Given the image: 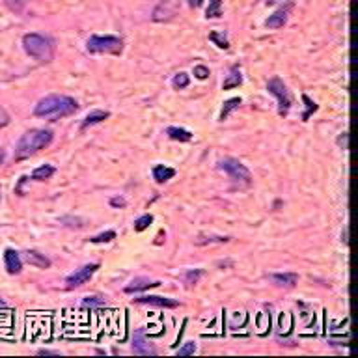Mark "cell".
<instances>
[{
  "mask_svg": "<svg viewBox=\"0 0 358 358\" xmlns=\"http://www.w3.org/2000/svg\"><path fill=\"white\" fill-rule=\"evenodd\" d=\"M4 159H6V153H4V150L0 148V166L4 164Z\"/></svg>",
  "mask_w": 358,
  "mask_h": 358,
  "instance_id": "36",
  "label": "cell"
},
{
  "mask_svg": "<svg viewBox=\"0 0 358 358\" xmlns=\"http://www.w3.org/2000/svg\"><path fill=\"white\" fill-rule=\"evenodd\" d=\"M347 138H349V133H347V131H343V133L338 136V145H340L341 150H347Z\"/></svg>",
  "mask_w": 358,
  "mask_h": 358,
  "instance_id": "33",
  "label": "cell"
},
{
  "mask_svg": "<svg viewBox=\"0 0 358 358\" xmlns=\"http://www.w3.org/2000/svg\"><path fill=\"white\" fill-rule=\"evenodd\" d=\"M302 101H304V103H306V106H308V110L304 112V114H302V120H304V122H306L308 117H310V114H312V112L317 110V105H315V103H313V101L310 99V97H308L306 94L302 95Z\"/></svg>",
  "mask_w": 358,
  "mask_h": 358,
  "instance_id": "26",
  "label": "cell"
},
{
  "mask_svg": "<svg viewBox=\"0 0 358 358\" xmlns=\"http://www.w3.org/2000/svg\"><path fill=\"white\" fill-rule=\"evenodd\" d=\"M218 166H220V170H224V172L228 173L234 181H237V183H252L250 170H248L243 162L234 159V157H226V159H222V161L218 162Z\"/></svg>",
  "mask_w": 358,
  "mask_h": 358,
  "instance_id": "6",
  "label": "cell"
},
{
  "mask_svg": "<svg viewBox=\"0 0 358 358\" xmlns=\"http://www.w3.org/2000/svg\"><path fill=\"white\" fill-rule=\"evenodd\" d=\"M222 0H211V6L207 8V19H213V17L222 15Z\"/></svg>",
  "mask_w": 358,
  "mask_h": 358,
  "instance_id": "22",
  "label": "cell"
},
{
  "mask_svg": "<svg viewBox=\"0 0 358 358\" xmlns=\"http://www.w3.org/2000/svg\"><path fill=\"white\" fill-rule=\"evenodd\" d=\"M24 259H27L30 265L38 268H49L50 267V259L45 254H39L38 250H27L24 252Z\"/></svg>",
  "mask_w": 358,
  "mask_h": 358,
  "instance_id": "13",
  "label": "cell"
},
{
  "mask_svg": "<svg viewBox=\"0 0 358 358\" xmlns=\"http://www.w3.org/2000/svg\"><path fill=\"white\" fill-rule=\"evenodd\" d=\"M138 304H150V306H159V308H178L179 302L166 299V296H155V295H145L136 299Z\"/></svg>",
  "mask_w": 358,
  "mask_h": 358,
  "instance_id": "10",
  "label": "cell"
},
{
  "mask_svg": "<svg viewBox=\"0 0 358 358\" xmlns=\"http://www.w3.org/2000/svg\"><path fill=\"white\" fill-rule=\"evenodd\" d=\"M55 172H56L55 166H50V164H43V166H39L34 170L32 179H36V181H45V179H49Z\"/></svg>",
  "mask_w": 358,
  "mask_h": 358,
  "instance_id": "20",
  "label": "cell"
},
{
  "mask_svg": "<svg viewBox=\"0 0 358 358\" xmlns=\"http://www.w3.org/2000/svg\"><path fill=\"white\" fill-rule=\"evenodd\" d=\"M291 10H293V2H285L284 6H280L278 10L274 11L273 15H268V19L265 21L268 28H282L287 22L291 15Z\"/></svg>",
  "mask_w": 358,
  "mask_h": 358,
  "instance_id": "9",
  "label": "cell"
},
{
  "mask_svg": "<svg viewBox=\"0 0 358 358\" xmlns=\"http://www.w3.org/2000/svg\"><path fill=\"white\" fill-rule=\"evenodd\" d=\"M166 134L172 140H179V142H190L192 140V133L181 127H168Z\"/></svg>",
  "mask_w": 358,
  "mask_h": 358,
  "instance_id": "18",
  "label": "cell"
},
{
  "mask_svg": "<svg viewBox=\"0 0 358 358\" xmlns=\"http://www.w3.org/2000/svg\"><path fill=\"white\" fill-rule=\"evenodd\" d=\"M22 47L27 50V55L32 56L39 64H49L55 58V45L41 34H27L22 38Z\"/></svg>",
  "mask_w": 358,
  "mask_h": 358,
  "instance_id": "3",
  "label": "cell"
},
{
  "mask_svg": "<svg viewBox=\"0 0 358 358\" xmlns=\"http://www.w3.org/2000/svg\"><path fill=\"white\" fill-rule=\"evenodd\" d=\"M86 49L94 55H122L123 41L117 36H92Z\"/></svg>",
  "mask_w": 358,
  "mask_h": 358,
  "instance_id": "4",
  "label": "cell"
},
{
  "mask_svg": "<svg viewBox=\"0 0 358 358\" xmlns=\"http://www.w3.org/2000/svg\"><path fill=\"white\" fill-rule=\"evenodd\" d=\"M4 263H6V268H8V273L10 274H19L22 268V262H21V256H19V252L8 250L4 252Z\"/></svg>",
  "mask_w": 358,
  "mask_h": 358,
  "instance_id": "11",
  "label": "cell"
},
{
  "mask_svg": "<svg viewBox=\"0 0 358 358\" xmlns=\"http://www.w3.org/2000/svg\"><path fill=\"white\" fill-rule=\"evenodd\" d=\"M176 176V170L170 166H164V164H159V166L153 168V179L157 183H166L168 179H172Z\"/></svg>",
  "mask_w": 358,
  "mask_h": 358,
  "instance_id": "16",
  "label": "cell"
},
{
  "mask_svg": "<svg viewBox=\"0 0 358 358\" xmlns=\"http://www.w3.org/2000/svg\"><path fill=\"white\" fill-rule=\"evenodd\" d=\"M209 38H211V41H215V43H217L218 47H220V49H228V47H229L228 39L224 38V36H220V34H218V32H213L211 36H209Z\"/></svg>",
  "mask_w": 358,
  "mask_h": 358,
  "instance_id": "28",
  "label": "cell"
},
{
  "mask_svg": "<svg viewBox=\"0 0 358 358\" xmlns=\"http://www.w3.org/2000/svg\"><path fill=\"white\" fill-rule=\"evenodd\" d=\"M84 306H103V301H101L99 296H92V299L84 301Z\"/></svg>",
  "mask_w": 358,
  "mask_h": 358,
  "instance_id": "32",
  "label": "cell"
},
{
  "mask_svg": "<svg viewBox=\"0 0 358 358\" xmlns=\"http://www.w3.org/2000/svg\"><path fill=\"white\" fill-rule=\"evenodd\" d=\"M28 2H30V0H6V6H8L11 11H15V13H21V11L27 8Z\"/></svg>",
  "mask_w": 358,
  "mask_h": 358,
  "instance_id": "23",
  "label": "cell"
},
{
  "mask_svg": "<svg viewBox=\"0 0 358 358\" xmlns=\"http://www.w3.org/2000/svg\"><path fill=\"white\" fill-rule=\"evenodd\" d=\"M0 308H6V302L4 301H0Z\"/></svg>",
  "mask_w": 358,
  "mask_h": 358,
  "instance_id": "37",
  "label": "cell"
},
{
  "mask_svg": "<svg viewBox=\"0 0 358 358\" xmlns=\"http://www.w3.org/2000/svg\"><path fill=\"white\" fill-rule=\"evenodd\" d=\"M157 285H161V282H153V280L150 278H134L133 282L125 287V293H136V291L150 289V287H157Z\"/></svg>",
  "mask_w": 358,
  "mask_h": 358,
  "instance_id": "14",
  "label": "cell"
},
{
  "mask_svg": "<svg viewBox=\"0 0 358 358\" xmlns=\"http://www.w3.org/2000/svg\"><path fill=\"white\" fill-rule=\"evenodd\" d=\"M241 103H243V101H241V97H234V99L226 101V103H224L222 112H220V122H224V120H228L229 114L239 108Z\"/></svg>",
  "mask_w": 358,
  "mask_h": 358,
  "instance_id": "19",
  "label": "cell"
},
{
  "mask_svg": "<svg viewBox=\"0 0 358 358\" xmlns=\"http://www.w3.org/2000/svg\"><path fill=\"white\" fill-rule=\"evenodd\" d=\"M97 268H99V265H97V263H90V265H84V267H80L78 271H75V273L67 276L66 287H67V289H75V287H78V285L86 284V282H88V280L94 276Z\"/></svg>",
  "mask_w": 358,
  "mask_h": 358,
  "instance_id": "7",
  "label": "cell"
},
{
  "mask_svg": "<svg viewBox=\"0 0 358 358\" xmlns=\"http://www.w3.org/2000/svg\"><path fill=\"white\" fill-rule=\"evenodd\" d=\"M201 2H203V0H189V6H192V8H198V6H201Z\"/></svg>",
  "mask_w": 358,
  "mask_h": 358,
  "instance_id": "35",
  "label": "cell"
},
{
  "mask_svg": "<svg viewBox=\"0 0 358 358\" xmlns=\"http://www.w3.org/2000/svg\"><path fill=\"white\" fill-rule=\"evenodd\" d=\"M271 282L280 287H295V284L299 282V274L296 273H280V274H271L268 276Z\"/></svg>",
  "mask_w": 358,
  "mask_h": 358,
  "instance_id": "12",
  "label": "cell"
},
{
  "mask_svg": "<svg viewBox=\"0 0 358 358\" xmlns=\"http://www.w3.org/2000/svg\"><path fill=\"white\" fill-rule=\"evenodd\" d=\"M112 239H116V231H105V234H99L95 235V237H92V243H110Z\"/></svg>",
  "mask_w": 358,
  "mask_h": 358,
  "instance_id": "25",
  "label": "cell"
},
{
  "mask_svg": "<svg viewBox=\"0 0 358 358\" xmlns=\"http://www.w3.org/2000/svg\"><path fill=\"white\" fill-rule=\"evenodd\" d=\"M267 90L271 94L278 99V114L280 116H287L291 105H293V97H291V92L287 90V86L284 84V80H280L278 77H274L268 80Z\"/></svg>",
  "mask_w": 358,
  "mask_h": 358,
  "instance_id": "5",
  "label": "cell"
},
{
  "mask_svg": "<svg viewBox=\"0 0 358 358\" xmlns=\"http://www.w3.org/2000/svg\"><path fill=\"white\" fill-rule=\"evenodd\" d=\"M8 123H10V114H8V112H6L4 108L0 106V129L6 127Z\"/></svg>",
  "mask_w": 358,
  "mask_h": 358,
  "instance_id": "31",
  "label": "cell"
},
{
  "mask_svg": "<svg viewBox=\"0 0 358 358\" xmlns=\"http://www.w3.org/2000/svg\"><path fill=\"white\" fill-rule=\"evenodd\" d=\"M78 110L77 101L67 95H47L34 108V114L38 117H45L49 122H56L62 117H67Z\"/></svg>",
  "mask_w": 358,
  "mask_h": 358,
  "instance_id": "1",
  "label": "cell"
},
{
  "mask_svg": "<svg viewBox=\"0 0 358 358\" xmlns=\"http://www.w3.org/2000/svg\"><path fill=\"white\" fill-rule=\"evenodd\" d=\"M241 83H243V77H241L239 67L234 66V67H231V69H229L228 77H226V80H224V84H222V88L224 90L235 88V86H239Z\"/></svg>",
  "mask_w": 358,
  "mask_h": 358,
  "instance_id": "17",
  "label": "cell"
},
{
  "mask_svg": "<svg viewBox=\"0 0 358 358\" xmlns=\"http://www.w3.org/2000/svg\"><path fill=\"white\" fill-rule=\"evenodd\" d=\"M201 274H203V271H200V268H196V271H189V273L185 274V282H187L189 285L198 284V280H200Z\"/></svg>",
  "mask_w": 358,
  "mask_h": 358,
  "instance_id": "27",
  "label": "cell"
},
{
  "mask_svg": "<svg viewBox=\"0 0 358 358\" xmlns=\"http://www.w3.org/2000/svg\"><path fill=\"white\" fill-rule=\"evenodd\" d=\"M125 203H127V201L123 200L122 196H116V198H112L110 200L112 207H125Z\"/></svg>",
  "mask_w": 358,
  "mask_h": 358,
  "instance_id": "34",
  "label": "cell"
},
{
  "mask_svg": "<svg viewBox=\"0 0 358 358\" xmlns=\"http://www.w3.org/2000/svg\"><path fill=\"white\" fill-rule=\"evenodd\" d=\"M110 116V112H106V110H94V112H90L88 116L84 117V122L80 123V129H88L92 127V125H95V123H101V122H105L106 117Z\"/></svg>",
  "mask_w": 358,
  "mask_h": 358,
  "instance_id": "15",
  "label": "cell"
},
{
  "mask_svg": "<svg viewBox=\"0 0 358 358\" xmlns=\"http://www.w3.org/2000/svg\"><path fill=\"white\" fill-rule=\"evenodd\" d=\"M52 142V133L49 129H30L22 134L15 148V161H24L39 150H43Z\"/></svg>",
  "mask_w": 358,
  "mask_h": 358,
  "instance_id": "2",
  "label": "cell"
},
{
  "mask_svg": "<svg viewBox=\"0 0 358 358\" xmlns=\"http://www.w3.org/2000/svg\"><path fill=\"white\" fill-rule=\"evenodd\" d=\"M153 222V217L151 215H144V217H140L136 222H134V229L136 231H144V229L150 228V224Z\"/></svg>",
  "mask_w": 358,
  "mask_h": 358,
  "instance_id": "24",
  "label": "cell"
},
{
  "mask_svg": "<svg viewBox=\"0 0 358 358\" xmlns=\"http://www.w3.org/2000/svg\"><path fill=\"white\" fill-rule=\"evenodd\" d=\"M189 83H190V78H189V75H187V73H178V75L172 78V86L176 90L187 88V86H189Z\"/></svg>",
  "mask_w": 358,
  "mask_h": 358,
  "instance_id": "21",
  "label": "cell"
},
{
  "mask_svg": "<svg viewBox=\"0 0 358 358\" xmlns=\"http://www.w3.org/2000/svg\"><path fill=\"white\" fill-rule=\"evenodd\" d=\"M194 352H196L194 343H185V345L178 351V355L179 357H190V355H194Z\"/></svg>",
  "mask_w": 358,
  "mask_h": 358,
  "instance_id": "29",
  "label": "cell"
},
{
  "mask_svg": "<svg viewBox=\"0 0 358 358\" xmlns=\"http://www.w3.org/2000/svg\"><path fill=\"white\" fill-rule=\"evenodd\" d=\"M133 351L134 355H142V357H155L157 355L155 347L145 340L144 330H136L133 334Z\"/></svg>",
  "mask_w": 358,
  "mask_h": 358,
  "instance_id": "8",
  "label": "cell"
},
{
  "mask_svg": "<svg viewBox=\"0 0 358 358\" xmlns=\"http://www.w3.org/2000/svg\"><path fill=\"white\" fill-rule=\"evenodd\" d=\"M194 77L200 80H206L209 77V69L206 66H194Z\"/></svg>",
  "mask_w": 358,
  "mask_h": 358,
  "instance_id": "30",
  "label": "cell"
}]
</instances>
